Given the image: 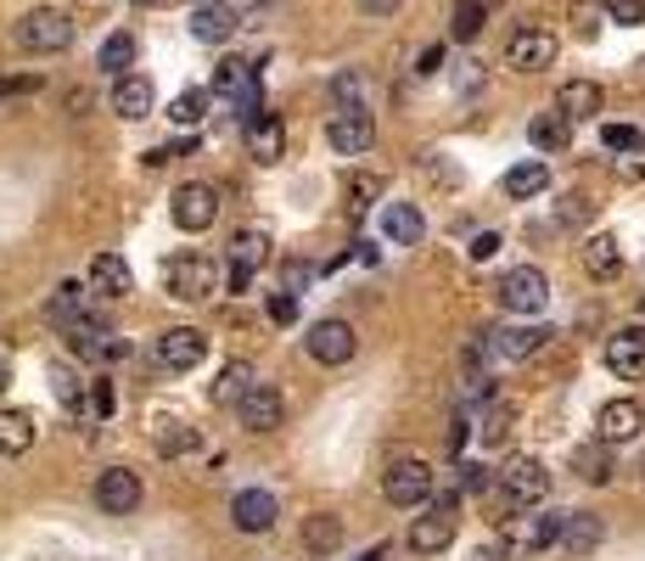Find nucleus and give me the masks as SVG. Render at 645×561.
Returning <instances> with one entry per match:
<instances>
[{
    "instance_id": "f257e3e1",
    "label": "nucleus",
    "mask_w": 645,
    "mask_h": 561,
    "mask_svg": "<svg viewBox=\"0 0 645 561\" xmlns=\"http://www.w3.org/2000/svg\"><path fill=\"white\" fill-rule=\"evenodd\" d=\"M163 287H168V298H180V304H203V298H214V287H219V264H214L208 253L186 247V253H174V258L163 264Z\"/></svg>"
},
{
    "instance_id": "f03ea898",
    "label": "nucleus",
    "mask_w": 645,
    "mask_h": 561,
    "mask_svg": "<svg viewBox=\"0 0 645 561\" xmlns=\"http://www.w3.org/2000/svg\"><path fill=\"white\" fill-rule=\"evenodd\" d=\"M454 528H460V500H454V494H438V500H427V511L410 522V550H416V555H438V550H449Z\"/></svg>"
},
{
    "instance_id": "7ed1b4c3",
    "label": "nucleus",
    "mask_w": 645,
    "mask_h": 561,
    "mask_svg": "<svg viewBox=\"0 0 645 561\" xmlns=\"http://www.w3.org/2000/svg\"><path fill=\"white\" fill-rule=\"evenodd\" d=\"M18 45L34 51V57H57L73 45V18L57 12V7H34L23 23H18Z\"/></svg>"
},
{
    "instance_id": "20e7f679",
    "label": "nucleus",
    "mask_w": 645,
    "mask_h": 561,
    "mask_svg": "<svg viewBox=\"0 0 645 561\" xmlns=\"http://www.w3.org/2000/svg\"><path fill=\"white\" fill-rule=\"evenodd\" d=\"M68 348L79 354V359H102V365H113V359H130V337H119L102 315H84V320H73L68 326Z\"/></svg>"
},
{
    "instance_id": "39448f33",
    "label": "nucleus",
    "mask_w": 645,
    "mask_h": 561,
    "mask_svg": "<svg viewBox=\"0 0 645 561\" xmlns=\"http://www.w3.org/2000/svg\"><path fill=\"white\" fill-rule=\"evenodd\" d=\"M500 494H505V506L511 511H533L544 494H550V472H544V460H533V455H516L505 472H500Z\"/></svg>"
},
{
    "instance_id": "423d86ee",
    "label": "nucleus",
    "mask_w": 645,
    "mask_h": 561,
    "mask_svg": "<svg viewBox=\"0 0 645 561\" xmlns=\"http://www.w3.org/2000/svg\"><path fill=\"white\" fill-rule=\"evenodd\" d=\"M494 293H500V304H505L511 315H539V309L550 304V280H544L539 264H516V269L500 275Z\"/></svg>"
},
{
    "instance_id": "0eeeda50",
    "label": "nucleus",
    "mask_w": 645,
    "mask_h": 561,
    "mask_svg": "<svg viewBox=\"0 0 645 561\" xmlns=\"http://www.w3.org/2000/svg\"><path fill=\"white\" fill-rule=\"evenodd\" d=\"M382 494H388V506H399V511L427 506V500H432V466H427V460H393L388 478H382Z\"/></svg>"
},
{
    "instance_id": "6e6552de",
    "label": "nucleus",
    "mask_w": 645,
    "mask_h": 561,
    "mask_svg": "<svg viewBox=\"0 0 645 561\" xmlns=\"http://www.w3.org/2000/svg\"><path fill=\"white\" fill-rule=\"evenodd\" d=\"M168 220L180 225V231H208L214 220H219V192L214 185H203V180H192V185H180L174 192V203H168Z\"/></svg>"
},
{
    "instance_id": "1a4fd4ad",
    "label": "nucleus",
    "mask_w": 645,
    "mask_h": 561,
    "mask_svg": "<svg viewBox=\"0 0 645 561\" xmlns=\"http://www.w3.org/2000/svg\"><path fill=\"white\" fill-rule=\"evenodd\" d=\"M208 359V337L197 326H168L157 332V365L163 370H197Z\"/></svg>"
},
{
    "instance_id": "9d476101",
    "label": "nucleus",
    "mask_w": 645,
    "mask_h": 561,
    "mask_svg": "<svg viewBox=\"0 0 645 561\" xmlns=\"http://www.w3.org/2000/svg\"><path fill=\"white\" fill-rule=\"evenodd\" d=\"M304 348H309V359H320V365H348V359L359 354V337H354L348 320H315L309 337H304Z\"/></svg>"
},
{
    "instance_id": "9b49d317",
    "label": "nucleus",
    "mask_w": 645,
    "mask_h": 561,
    "mask_svg": "<svg viewBox=\"0 0 645 561\" xmlns=\"http://www.w3.org/2000/svg\"><path fill=\"white\" fill-rule=\"evenodd\" d=\"M550 62H556V34H550V29H516V34H511L505 68H516V73H544Z\"/></svg>"
},
{
    "instance_id": "f8f14e48",
    "label": "nucleus",
    "mask_w": 645,
    "mask_h": 561,
    "mask_svg": "<svg viewBox=\"0 0 645 561\" xmlns=\"http://www.w3.org/2000/svg\"><path fill=\"white\" fill-rule=\"evenodd\" d=\"M505 544L511 550H550V544H562V517L516 511V517H505Z\"/></svg>"
},
{
    "instance_id": "ddd939ff",
    "label": "nucleus",
    "mask_w": 645,
    "mask_h": 561,
    "mask_svg": "<svg viewBox=\"0 0 645 561\" xmlns=\"http://www.w3.org/2000/svg\"><path fill=\"white\" fill-rule=\"evenodd\" d=\"M326 141H331V152H342V157H359V152H371V141H377V124H371V113H365V108H342V113L326 124Z\"/></svg>"
},
{
    "instance_id": "4468645a",
    "label": "nucleus",
    "mask_w": 645,
    "mask_h": 561,
    "mask_svg": "<svg viewBox=\"0 0 645 561\" xmlns=\"http://www.w3.org/2000/svg\"><path fill=\"white\" fill-rule=\"evenodd\" d=\"M639 427H645L639 399H612V405H601V416H595V438L612 443V449H617V443H634Z\"/></svg>"
},
{
    "instance_id": "2eb2a0df",
    "label": "nucleus",
    "mask_w": 645,
    "mask_h": 561,
    "mask_svg": "<svg viewBox=\"0 0 645 561\" xmlns=\"http://www.w3.org/2000/svg\"><path fill=\"white\" fill-rule=\"evenodd\" d=\"M96 506L108 517H130L141 506V478L130 472V466H108V472L96 478Z\"/></svg>"
},
{
    "instance_id": "dca6fc26",
    "label": "nucleus",
    "mask_w": 645,
    "mask_h": 561,
    "mask_svg": "<svg viewBox=\"0 0 645 561\" xmlns=\"http://www.w3.org/2000/svg\"><path fill=\"white\" fill-rule=\"evenodd\" d=\"M247 152H253L258 169H275V163L287 157V124H281V113H258L247 124Z\"/></svg>"
},
{
    "instance_id": "f3484780",
    "label": "nucleus",
    "mask_w": 645,
    "mask_h": 561,
    "mask_svg": "<svg viewBox=\"0 0 645 561\" xmlns=\"http://www.w3.org/2000/svg\"><path fill=\"white\" fill-rule=\"evenodd\" d=\"M606 370H612V377H623V382H639L645 377V332L639 326L606 337Z\"/></svg>"
},
{
    "instance_id": "a211bd4d",
    "label": "nucleus",
    "mask_w": 645,
    "mask_h": 561,
    "mask_svg": "<svg viewBox=\"0 0 645 561\" xmlns=\"http://www.w3.org/2000/svg\"><path fill=\"white\" fill-rule=\"evenodd\" d=\"M275 517H281V506H275V494H264V489H242V494L231 500V522H236L242 533H269Z\"/></svg>"
},
{
    "instance_id": "6ab92c4d",
    "label": "nucleus",
    "mask_w": 645,
    "mask_h": 561,
    "mask_svg": "<svg viewBox=\"0 0 645 561\" xmlns=\"http://www.w3.org/2000/svg\"><path fill=\"white\" fill-rule=\"evenodd\" d=\"M236 416H242L247 432H275V427H281V416H287V405H281V394H275V388L253 382V394L236 405Z\"/></svg>"
},
{
    "instance_id": "aec40b11",
    "label": "nucleus",
    "mask_w": 645,
    "mask_h": 561,
    "mask_svg": "<svg viewBox=\"0 0 645 561\" xmlns=\"http://www.w3.org/2000/svg\"><path fill=\"white\" fill-rule=\"evenodd\" d=\"M231 34H236V12L225 7V0H197V12H192V40L225 45Z\"/></svg>"
},
{
    "instance_id": "412c9836",
    "label": "nucleus",
    "mask_w": 645,
    "mask_h": 561,
    "mask_svg": "<svg viewBox=\"0 0 645 561\" xmlns=\"http://www.w3.org/2000/svg\"><path fill=\"white\" fill-rule=\"evenodd\" d=\"M113 113L119 119H152V79H141V73H119L113 79Z\"/></svg>"
},
{
    "instance_id": "4be33fe9",
    "label": "nucleus",
    "mask_w": 645,
    "mask_h": 561,
    "mask_svg": "<svg viewBox=\"0 0 645 561\" xmlns=\"http://www.w3.org/2000/svg\"><path fill=\"white\" fill-rule=\"evenodd\" d=\"M135 287V275L119 253H96L90 258V293H102V298H124Z\"/></svg>"
},
{
    "instance_id": "5701e85b",
    "label": "nucleus",
    "mask_w": 645,
    "mask_h": 561,
    "mask_svg": "<svg viewBox=\"0 0 645 561\" xmlns=\"http://www.w3.org/2000/svg\"><path fill=\"white\" fill-rule=\"evenodd\" d=\"M573 472L584 478V483H612V472H617V455H612V443H601V438H590V443H579L573 449Z\"/></svg>"
},
{
    "instance_id": "b1692460",
    "label": "nucleus",
    "mask_w": 645,
    "mask_h": 561,
    "mask_svg": "<svg viewBox=\"0 0 645 561\" xmlns=\"http://www.w3.org/2000/svg\"><path fill=\"white\" fill-rule=\"evenodd\" d=\"M382 236H388L393 247H416V242L427 236L421 208H416V203H388V214H382Z\"/></svg>"
},
{
    "instance_id": "393cba45",
    "label": "nucleus",
    "mask_w": 645,
    "mask_h": 561,
    "mask_svg": "<svg viewBox=\"0 0 645 561\" xmlns=\"http://www.w3.org/2000/svg\"><path fill=\"white\" fill-rule=\"evenodd\" d=\"M601 102H606V96H601V84H595V79H567V84L556 90V108H562L573 124H579V119H595Z\"/></svg>"
},
{
    "instance_id": "a878e982",
    "label": "nucleus",
    "mask_w": 645,
    "mask_h": 561,
    "mask_svg": "<svg viewBox=\"0 0 645 561\" xmlns=\"http://www.w3.org/2000/svg\"><path fill=\"white\" fill-rule=\"evenodd\" d=\"M253 394V365L247 359H231L219 377L208 382V405H242Z\"/></svg>"
},
{
    "instance_id": "bb28decb",
    "label": "nucleus",
    "mask_w": 645,
    "mask_h": 561,
    "mask_svg": "<svg viewBox=\"0 0 645 561\" xmlns=\"http://www.w3.org/2000/svg\"><path fill=\"white\" fill-rule=\"evenodd\" d=\"M601 539H606L601 517H590V511H562V550H573V555H590Z\"/></svg>"
},
{
    "instance_id": "cd10ccee",
    "label": "nucleus",
    "mask_w": 645,
    "mask_h": 561,
    "mask_svg": "<svg viewBox=\"0 0 645 561\" xmlns=\"http://www.w3.org/2000/svg\"><path fill=\"white\" fill-rule=\"evenodd\" d=\"M45 315L68 332L73 320H84V315H90V287H79V280H62V287L51 293V304H45Z\"/></svg>"
},
{
    "instance_id": "c85d7f7f",
    "label": "nucleus",
    "mask_w": 645,
    "mask_h": 561,
    "mask_svg": "<svg viewBox=\"0 0 645 561\" xmlns=\"http://www.w3.org/2000/svg\"><path fill=\"white\" fill-rule=\"evenodd\" d=\"M34 449V416L29 410H0V455L18 460Z\"/></svg>"
},
{
    "instance_id": "c756f323",
    "label": "nucleus",
    "mask_w": 645,
    "mask_h": 561,
    "mask_svg": "<svg viewBox=\"0 0 645 561\" xmlns=\"http://www.w3.org/2000/svg\"><path fill=\"white\" fill-rule=\"evenodd\" d=\"M528 141L539 146V152H562L567 141H573V119L556 108V113H533V124H528Z\"/></svg>"
},
{
    "instance_id": "7c9ffc66",
    "label": "nucleus",
    "mask_w": 645,
    "mask_h": 561,
    "mask_svg": "<svg viewBox=\"0 0 645 561\" xmlns=\"http://www.w3.org/2000/svg\"><path fill=\"white\" fill-rule=\"evenodd\" d=\"M505 197H516V203H528V197H539L544 185H550V169L539 163V157H528V163H516V169H505Z\"/></svg>"
},
{
    "instance_id": "2f4dec72",
    "label": "nucleus",
    "mask_w": 645,
    "mask_h": 561,
    "mask_svg": "<svg viewBox=\"0 0 645 561\" xmlns=\"http://www.w3.org/2000/svg\"><path fill=\"white\" fill-rule=\"evenodd\" d=\"M584 269H590L595 280H617V269H623L617 236H590V242H584Z\"/></svg>"
},
{
    "instance_id": "473e14b6",
    "label": "nucleus",
    "mask_w": 645,
    "mask_h": 561,
    "mask_svg": "<svg viewBox=\"0 0 645 561\" xmlns=\"http://www.w3.org/2000/svg\"><path fill=\"white\" fill-rule=\"evenodd\" d=\"M494 337V354H505V359H528V354H539L544 348V326H505V332H489Z\"/></svg>"
},
{
    "instance_id": "72a5a7b5",
    "label": "nucleus",
    "mask_w": 645,
    "mask_h": 561,
    "mask_svg": "<svg viewBox=\"0 0 645 561\" xmlns=\"http://www.w3.org/2000/svg\"><path fill=\"white\" fill-rule=\"evenodd\" d=\"M337 544H342V522H337L331 511L304 517V550H309V555H331Z\"/></svg>"
},
{
    "instance_id": "f704fd0d",
    "label": "nucleus",
    "mask_w": 645,
    "mask_h": 561,
    "mask_svg": "<svg viewBox=\"0 0 645 561\" xmlns=\"http://www.w3.org/2000/svg\"><path fill=\"white\" fill-rule=\"evenodd\" d=\"M269 258V231H236L231 242V269H258Z\"/></svg>"
},
{
    "instance_id": "c9c22d12",
    "label": "nucleus",
    "mask_w": 645,
    "mask_h": 561,
    "mask_svg": "<svg viewBox=\"0 0 645 561\" xmlns=\"http://www.w3.org/2000/svg\"><path fill=\"white\" fill-rule=\"evenodd\" d=\"M152 443H157V455H192L197 449V432L186 427V421H157V432H152Z\"/></svg>"
},
{
    "instance_id": "e433bc0d",
    "label": "nucleus",
    "mask_w": 645,
    "mask_h": 561,
    "mask_svg": "<svg viewBox=\"0 0 645 561\" xmlns=\"http://www.w3.org/2000/svg\"><path fill=\"white\" fill-rule=\"evenodd\" d=\"M96 62H102L108 73H124V68L135 62V34H130V29L108 34V40H102V51H96Z\"/></svg>"
},
{
    "instance_id": "4c0bfd02",
    "label": "nucleus",
    "mask_w": 645,
    "mask_h": 561,
    "mask_svg": "<svg viewBox=\"0 0 645 561\" xmlns=\"http://www.w3.org/2000/svg\"><path fill=\"white\" fill-rule=\"evenodd\" d=\"M483 0H454V18H449V34L454 40H478L483 34Z\"/></svg>"
},
{
    "instance_id": "58836bf2",
    "label": "nucleus",
    "mask_w": 645,
    "mask_h": 561,
    "mask_svg": "<svg viewBox=\"0 0 645 561\" xmlns=\"http://www.w3.org/2000/svg\"><path fill=\"white\" fill-rule=\"evenodd\" d=\"M511 421H516V410L511 405H500V399H489V410H483V443H505L511 438Z\"/></svg>"
},
{
    "instance_id": "ea45409f",
    "label": "nucleus",
    "mask_w": 645,
    "mask_h": 561,
    "mask_svg": "<svg viewBox=\"0 0 645 561\" xmlns=\"http://www.w3.org/2000/svg\"><path fill=\"white\" fill-rule=\"evenodd\" d=\"M203 113H208V96H203V90H180V96L168 102V119H174V124H203Z\"/></svg>"
},
{
    "instance_id": "a19ab883",
    "label": "nucleus",
    "mask_w": 645,
    "mask_h": 561,
    "mask_svg": "<svg viewBox=\"0 0 645 561\" xmlns=\"http://www.w3.org/2000/svg\"><path fill=\"white\" fill-rule=\"evenodd\" d=\"M51 394H57L68 410H79V405H84V382L73 377V365H51Z\"/></svg>"
},
{
    "instance_id": "79ce46f5",
    "label": "nucleus",
    "mask_w": 645,
    "mask_h": 561,
    "mask_svg": "<svg viewBox=\"0 0 645 561\" xmlns=\"http://www.w3.org/2000/svg\"><path fill=\"white\" fill-rule=\"evenodd\" d=\"M601 141H606V152H645V135L634 124H606Z\"/></svg>"
},
{
    "instance_id": "37998d69",
    "label": "nucleus",
    "mask_w": 645,
    "mask_h": 561,
    "mask_svg": "<svg viewBox=\"0 0 645 561\" xmlns=\"http://www.w3.org/2000/svg\"><path fill=\"white\" fill-rule=\"evenodd\" d=\"M359 90H365V79L348 68V73H337V79H331V102H342V108H359Z\"/></svg>"
},
{
    "instance_id": "c03bdc74",
    "label": "nucleus",
    "mask_w": 645,
    "mask_h": 561,
    "mask_svg": "<svg viewBox=\"0 0 645 561\" xmlns=\"http://www.w3.org/2000/svg\"><path fill=\"white\" fill-rule=\"evenodd\" d=\"M606 18L634 29V23H645V0H606Z\"/></svg>"
},
{
    "instance_id": "a18cd8bd",
    "label": "nucleus",
    "mask_w": 645,
    "mask_h": 561,
    "mask_svg": "<svg viewBox=\"0 0 645 561\" xmlns=\"http://www.w3.org/2000/svg\"><path fill=\"white\" fill-rule=\"evenodd\" d=\"M40 84H45V73H18V79H0V102H12V96H34Z\"/></svg>"
},
{
    "instance_id": "49530a36",
    "label": "nucleus",
    "mask_w": 645,
    "mask_h": 561,
    "mask_svg": "<svg viewBox=\"0 0 645 561\" xmlns=\"http://www.w3.org/2000/svg\"><path fill=\"white\" fill-rule=\"evenodd\" d=\"M309 275H315V269H309L304 258H287V269H281V293L298 298V287H309Z\"/></svg>"
},
{
    "instance_id": "de8ad7c7",
    "label": "nucleus",
    "mask_w": 645,
    "mask_h": 561,
    "mask_svg": "<svg viewBox=\"0 0 645 561\" xmlns=\"http://www.w3.org/2000/svg\"><path fill=\"white\" fill-rule=\"evenodd\" d=\"M269 320H275V326H293V320H298V298H293V293H275V298H269Z\"/></svg>"
},
{
    "instance_id": "09e8293b",
    "label": "nucleus",
    "mask_w": 645,
    "mask_h": 561,
    "mask_svg": "<svg viewBox=\"0 0 645 561\" xmlns=\"http://www.w3.org/2000/svg\"><path fill=\"white\" fill-rule=\"evenodd\" d=\"M467 253L483 264V258H494V253H500V236H494V231H483V236H472V247H467Z\"/></svg>"
},
{
    "instance_id": "8fccbe9b",
    "label": "nucleus",
    "mask_w": 645,
    "mask_h": 561,
    "mask_svg": "<svg viewBox=\"0 0 645 561\" xmlns=\"http://www.w3.org/2000/svg\"><path fill=\"white\" fill-rule=\"evenodd\" d=\"M399 7H405V0H359V12H365V18H393Z\"/></svg>"
},
{
    "instance_id": "3c124183",
    "label": "nucleus",
    "mask_w": 645,
    "mask_h": 561,
    "mask_svg": "<svg viewBox=\"0 0 645 561\" xmlns=\"http://www.w3.org/2000/svg\"><path fill=\"white\" fill-rule=\"evenodd\" d=\"M377 192H382V185H377L371 174H359V180H354V208H365V203H371Z\"/></svg>"
},
{
    "instance_id": "603ef678",
    "label": "nucleus",
    "mask_w": 645,
    "mask_h": 561,
    "mask_svg": "<svg viewBox=\"0 0 645 561\" xmlns=\"http://www.w3.org/2000/svg\"><path fill=\"white\" fill-rule=\"evenodd\" d=\"M590 214H595V203H590V197H567V208H562V220H567V225H579V220H590Z\"/></svg>"
},
{
    "instance_id": "864d4df0",
    "label": "nucleus",
    "mask_w": 645,
    "mask_h": 561,
    "mask_svg": "<svg viewBox=\"0 0 645 561\" xmlns=\"http://www.w3.org/2000/svg\"><path fill=\"white\" fill-rule=\"evenodd\" d=\"M416 73H427V79H432V73H443V45H427V51H421V68H416Z\"/></svg>"
},
{
    "instance_id": "5fc2aeb1",
    "label": "nucleus",
    "mask_w": 645,
    "mask_h": 561,
    "mask_svg": "<svg viewBox=\"0 0 645 561\" xmlns=\"http://www.w3.org/2000/svg\"><path fill=\"white\" fill-rule=\"evenodd\" d=\"M460 449H467V416L449 421V455H460Z\"/></svg>"
},
{
    "instance_id": "6e6d98bb",
    "label": "nucleus",
    "mask_w": 645,
    "mask_h": 561,
    "mask_svg": "<svg viewBox=\"0 0 645 561\" xmlns=\"http://www.w3.org/2000/svg\"><path fill=\"white\" fill-rule=\"evenodd\" d=\"M90 405H96V416L113 410V382H96V394H90Z\"/></svg>"
},
{
    "instance_id": "4d7b16f0",
    "label": "nucleus",
    "mask_w": 645,
    "mask_h": 561,
    "mask_svg": "<svg viewBox=\"0 0 645 561\" xmlns=\"http://www.w3.org/2000/svg\"><path fill=\"white\" fill-rule=\"evenodd\" d=\"M460 472H467V478H460V483H467L472 494H478V489H489V472H483V466H460Z\"/></svg>"
},
{
    "instance_id": "13d9d810",
    "label": "nucleus",
    "mask_w": 645,
    "mask_h": 561,
    "mask_svg": "<svg viewBox=\"0 0 645 561\" xmlns=\"http://www.w3.org/2000/svg\"><path fill=\"white\" fill-rule=\"evenodd\" d=\"M500 555H505L500 544H478V555H472V561H500Z\"/></svg>"
},
{
    "instance_id": "bf43d9fd",
    "label": "nucleus",
    "mask_w": 645,
    "mask_h": 561,
    "mask_svg": "<svg viewBox=\"0 0 645 561\" xmlns=\"http://www.w3.org/2000/svg\"><path fill=\"white\" fill-rule=\"evenodd\" d=\"M7 388H12V365L0 359V399H7Z\"/></svg>"
},
{
    "instance_id": "052dcab7",
    "label": "nucleus",
    "mask_w": 645,
    "mask_h": 561,
    "mask_svg": "<svg viewBox=\"0 0 645 561\" xmlns=\"http://www.w3.org/2000/svg\"><path fill=\"white\" fill-rule=\"evenodd\" d=\"M141 7H152V0H141Z\"/></svg>"
}]
</instances>
